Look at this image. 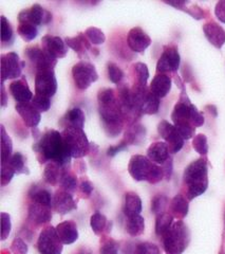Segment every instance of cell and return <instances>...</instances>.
Masks as SVG:
<instances>
[{
    "instance_id": "obj_26",
    "label": "cell",
    "mask_w": 225,
    "mask_h": 254,
    "mask_svg": "<svg viewBox=\"0 0 225 254\" xmlns=\"http://www.w3.org/2000/svg\"><path fill=\"white\" fill-rule=\"evenodd\" d=\"M142 200L138 194L128 192L125 196V215L127 217L133 215H140L142 212Z\"/></svg>"
},
{
    "instance_id": "obj_35",
    "label": "cell",
    "mask_w": 225,
    "mask_h": 254,
    "mask_svg": "<svg viewBox=\"0 0 225 254\" xmlns=\"http://www.w3.org/2000/svg\"><path fill=\"white\" fill-rule=\"evenodd\" d=\"M173 224V217L170 214L163 213L158 215L156 221V233L159 236H163Z\"/></svg>"
},
{
    "instance_id": "obj_18",
    "label": "cell",
    "mask_w": 225,
    "mask_h": 254,
    "mask_svg": "<svg viewBox=\"0 0 225 254\" xmlns=\"http://www.w3.org/2000/svg\"><path fill=\"white\" fill-rule=\"evenodd\" d=\"M15 108L27 126L36 128L40 120H42V113L38 111L31 102L23 103V104H16Z\"/></svg>"
},
{
    "instance_id": "obj_11",
    "label": "cell",
    "mask_w": 225,
    "mask_h": 254,
    "mask_svg": "<svg viewBox=\"0 0 225 254\" xmlns=\"http://www.w3.org/2000/svg\"><path fill=\"white\" fill-rule=\"evenodd\" d=\"M52 13L44 9V7L38 3L33 4L30 9L21 11L18 15L19 23L27 22L36 27L48 25V23L52 21Z\"/></svg>"
},
{
    "instance_id": "obj_14",
    "label": "cell",
    "mask_w": 225,
    "mask_h": 254,
    "mask_svg": "<svg viewBox=\"0 0 225 254\" xmlns=\"http://www.w3.org/2000/svg\"><path fill=\"white\" fill-rule=\"evenodd\" d=\"M154 164L155 163L150 161L148 157L135 155L130 159L129 165H128V172L136 181H147Z\"/></svg>"
},
{
    "instance_id": "obj_12",
    "label": "cell",
    "mask_w": 225,
    "mask_h": 254,
    "mask_svg": "<svg viewBox=\"0 0 225 254\" xmlns=\"http://www.w3.org/2000/svg\"><path fill=\"white\" fill-rule=\"evenodd\" d=\"M158 131L160 136L162 137L165 141L166 144L169 148V152L171 154H176L182 149L184 146V140L183 137L175 128V126L170 124L167 121H161L158 126Z\"/></svg>"
},
{
    "instance_id": "obj_44",
    "label": "cell",
    "mask_w": 225,
    "mask_h": 254,
    "mask_svg": "<svg viewBox=\"0 0 225 254\" xmlns=\"http://www.w3.org/2000/svg\"><path fill=\"white\" fill-rule=\"evenodd\" d=\"M192 146L200 155H206L208 153V144L205 134H197L194 140H192Z\"/></svg>"
},
{
    "instance_id": "obj_20",
    "label": "cell",
    "mask_w": 225,
    "mask_h": 254,
    "mask_svg": "<svg viewBox=\"0 0 225 254\" xmlns=\"http://www.w3.org/2000/svg\"><path fill=\"white\" fill-rule=\"evenodd\" d=\"M53 206L55 211L61 214V215H65V214H68L77 208L76 202L73 199V196L65 190H58V192L54 195Z\"/></svg>"
},
{
    "instance_id": "obj_37",
    "label": "cell",
    "mask_w": 225,
    "mask_h": 254,
    "mask_svg": "<svg viewBox=\"0 0 225 254\" xmlns=\"http://www.w3.org/2000/svg\"><path fill=\"white\" fill-rule=\"evenodd\" d=\"M17 31H18V34L20 35V37L26 42L33 41V39L36 38V36L38 34L37 27L34 25H31V23H27V22L19 23Z\"/></svg>"
},
{
    "instance_id": "obj_9",
    "label": "cell",
    "mask_w": 225,
    "mask_h": 254,
    "mask_svg": "<svg viewBox=\"0 0 225 254\" xmlns=\"http://www.w3.org/2000/svg\"><path fill=\"white\" fill-rule=\"evenodd\" d=\"M37 248L40 254H61L63 244L56 232V228L47 227L40 232Z\"/></svg>"
},
{
    "instance_id": "obj_40",
    "label": "cell",
    "mask_w": 225,
    "mask_h": 254,
    "mask_svg": "<svg viewBox=\"0 0 225 254\" xmlns=\"http://www.w3.org/2000/svg\"><path fill=\"white\" fill-rule=\"evenodd\" d=\"M59 184L62 190H67L69 193H72L74 192L77 188V179L73 174L69 173L68 171H63Z\"/></svg>"
},
{
    "instance_id": "obj_29",
    "label": "cell",
    "mask_w": 225,
    "mask_h": 254,
    "mask_svg": "<svg viewBox=\"0 0 225 254\" xmlns=\"http://www.w3.org/2000/svg\"><path fill=\"white\" fill-rule=\"evenodd\" d=\"M66 44L68 47L72 48L79 57H82V54L86 53V50L91 49V46L88 42V38L85 34L79 33L75 37H67L66 38Z\"/></svg>"
},
{
    "instance_id": "obj_31",
    "label": "cell",
    "mask_w": 225,
    "mask_h": 254,
    "mask_svg": "<svg viewBox=\"0 0 225 254\" xmlns=\"http://www.w3.org/2000/svg\"><path fill=\"white\" fill-rule=\"evenodd\" d=\"M63 168L60 166L58 163L56 162H48L45 172H44V176L46 181L50 185H56L57 182L60 181V178L62 176L63 173Z\"/></svg>"
},
{
    "instance_id": "obj_24",
    "label": "cell",
    "mask_w": 225,
    "mask_h": 254,
    "mask_svg": "<svg viewBox=\"0 0 225 254\" xmlns=\"http://www.w3.org/2000/svg\"><path fill=\"white\" fill-rule=\"evenodd\" d=\"M149 89L159 99L165 98L171 89V78L167 74L159 73L152 79Z\"/></svg>"
},
{
    "instance_id": "obj_32",
    "label": "cell",
    "mask_w": 225,
    "mask_h": 254,
    "mask_svg": "<svg viewBox=\"0 0 225 254\" xmlns=\"http://www.w3.org/2000/svg\"><path fill=\"white\" fill-rule=\"evenodd\" d=\"M146 130L144 126L140 124H135L126 132V139L125 141L130 144H140V143L145 139Z\"/></svg>"
},
{
    "instance_id": "obj_59",
    "label": "cell",
    "mask_w": 225,
    "mask_h": 254,
    "mask_svg": "<svg viewBox=\"0 0 225 254\" xmlns=\"http://www.w3.org/2000/svg\"><path fill=\"white\" fill-rule=\"evenodd\" d=\"M77 254H91V253L87 250H82V251H79Z\"/></svg>"
},
{
    "instance_id": "obj_48",
    "label": "cell",
    "mask_w": 225,
    "mask_h": 254,
    "mask_svg": "<svg viewBox=\"0 0 225 254\" xmlns=\"http://www.w3.org/2000/svg\"><path fill=\"white\" fill-rule=\"evenodd\" d=\"M164 177V171H163V168H161V166L159 164H154V166H152V170L150 172V175L148 177V182L149 184H158V182H160L161 180L163 179Z\"/></svg>"
},
{
    "instance_id": "obj_60",
    "label": "cell",
    "mask_w": 225,
    "mask_h": 254,
    "mask_svg": "<svg viewBox=\"0 0 225 254\" xmlns=\"http://www.w3.org/2000/svg\"><path fill=\"white\" fill-rule=\"evenodd\" d=\"M221 254H223V253H221Z\"/></svg>"
},
{
    "instance_id": "obj_6",
    "label": "cell",
    "mask_w": 225,
    "mask_h": 254,
    "mask_svg": "<svg viewBox=\"0 0 225 254\" xmlns=\"http://www.w3.org/2000/svg\"><path fill=\"white\" fill-rule=\"evenodd\" d=\"M190 106L189 102L180 101L173 108L171 119L175 128L178 129L184 140H189L194 137L196 127L192 125L190 119Z\"/></svg>"
},
{
    "instance_id": "obj_8",
    "label": "cell",
    "mask_w": 225,
    "mask_h": 254,
    "mask_svg": "<svg viewBox=\"0 0 225 254\" xmlns=\"http://www.w3.org/2000/svg\"><path fill=\"white\" fill-rule=\"evenodd\" d=\"M57 91V81L53 66L40 67L35 70V93L48 98L54 97Z\"/></svg>"
},
{
    "instance_id": "obj_58",
    "label": "cell",
    "mask_w": 225,
    "mask_h": 254,
    "mask_svg": "<svg viewBox=\"0 0 225 254\" xmlns=\"http://www.w3.org/2000/svg\"><path fill=\"white\" fill-rule=\"evenodd\" d=\"M1 95H2V99H1V105L2 107H5L6 106V93H5V90H4V83H2L1 85Z\"/></svg>"
},
{
    "instance_id": "obj_10",
    "label": "cell",
    "mask_w": 225,
    "mask_h": 254,
    "mask_svg": "<svg viewBox=\"0 0 225 254\" xmlns=\"http://www.w3.org/2000/svg\"><path fill=\"white\" fill-rule=\"evenodd\" d=\"M72 76H73L75 86L80 90L88 89L92 83L99 79L95 67L87 62H79L74 65L72 68Z\"/></svg>"
},
{
    "instance_id": "obj_15",
    "label": "cell",
    "mask_w": 225,
    "mask_h": 254,
    "mask_svg": "<svg viewBox=\"0 0 225 254\" xmlns=\"http://www.w3.org/2000/svg\"><path fill=\"white\" fill-rule=\"evenodd\" d=\"M181 63V58L178 49L175 47H166L161 58L157 64V71L159 73L174 72L179 69Z\"/></svg>"
},
{
    "instance_id": "obj_57",
    "label": "cell",
    "mask_w": 225,
    "mask_h": 254,
    "mask_svg": "<svg viewBox=\"0 0 225 254\" xmlns=\"http://www.w3.org/2000/svg\"><path fill=\"white\" fill-rule=\"evenodd\" d=\"M164 165H165V168H163L164 176H165L167 179H169L170 175H171V169H172V163H171L170 159H168V160L164 163Z\"/></svg>"
},
{
    "instance_id": "obj_33",
    "label": "cell",
    "mask_w": 225,
    "mask_h": 254,
    "mask_svg": "<svg viewBox=\"0 0 225 254\" xmlns=\"http://www.w3.org/2000/svg\"><path fill=\"white\" fill-rule=\"evenodd\" d=\"M10 168L13 170L15 174H28V168L26 165V159L20 153H15L12 155V157L5 162Z\"/></svg>"
},
{
    "instance_id": "obj_41",
    "label": "cell",
    "mask_w": 225,
    "mask_h": 254,
    "mask_svg": "<svg viewBox=\"0 0 225 254\" xmlns=\"http://www.w3.org/2000/svg\"><path fill=\"white\" fill-rule=\"evenodd\" d=\"M85 35L88 38V41L93 45H102L106 41V36L104 34V32L94 27L88 28L85 32Z\"/></svg>"
},
{
    "instance_id": "obj_34",
    "label": "cell",
    "mask_w": 225,
    "mask_h": 254,
    "mask_svg": "<svg viewBox=\"0 0 225 254\" xmlns=\"http://www.w3.org/2000/svg\"><path fill=\"white\" fill-rule=\"evenodd\" d=\"M170 209L175 216L185 217L188 213V202L182 195H176L170 204Z\"/></svg>"
},
{
    "instance_id": "obj_19",
    "label": "cell",
    "mask_w": 225,
    "mask_h": 254,
    "mask_svg": "<svg viewBox=\"0 0 225 254\" xmlns=\"http://www.w3.org/2000/svg\"><path fill=\"white\" fill-rule=\"evenodd\" d=\"M10 92L13 95L17 104H23V103H30L33 100V93L29 88V85L25 78L15 79L10 84Z\"/></svg>"
},
{
    "instance_id": "obj_39",
    "label": "cell",
    "mask_w": 225,
    "mask_h": 254,
    "mask_svg": "<svg viewBox=\"0 0 225 254\" xmlns=\"http://www.w3.org/2000/svg\"><path fill=\"white\" fill-rule=\"evenodd\" d=\"M90 225H91V228L95 234H101L106 228L107 218L101 212H95L91 216Z\"/></svg>"
},
{
    "instance_id": "obj_46",
    "label": "cell",
    "mask_w": 225,
    "mask_h": 254,
    "mask_svg": "<svg viewBox=\"0 0 225 254\" xmlns=\"http://www.w3.org/2000/svg\"><path fill=\"white\" fill-rule=\"evenodd\" d=\"M134 254H161L157 245L151 243H142L135 247Z\"/></svg>"
},
{
    "instance_id": "obj_54",
    "label": "cell",
    "mask_w": 225,
    "mask_h": 254,
    "mask_svg": "<svg viewBox=\"0 0 225 254\" xmlns=\"http://www.w3.org/2000/svg\"><path fill=\"white\" fill-rule=\"evenodd\" d=\"M215 14L221 22L225 23V0H221L218 3L216 4Z\"/></svg>"
},
{
    "instance_id": "obj_23",
    "label": "cell",
    "mask_w": 225,
    "mask_h": 254,
    "mask_svg": "<svg viewBox=\"0 0 225 254\" xmlns=\"http://www.w3.org/2000/svg\"><path fill=\"white\" fill-rule=\"evenodd\" d=\"M29 219L36 225H45L52 219V208L33 202L29 208Z\"/></svg>"
},
{
    "instance_id": "obj_52",
    "label": "cell",
    "mask_w": 225,
    "mask_h": 254,
    "mask_svg": "<svg viewBox=\"0 0 225 254\" xmlns=\"http://www.w3.org/2000/svg\"><path fill=\"white\" fill-rule=\"evenodd\" d=\"M100 252L101 254H118V246L114 241H108L103 244Z\"/></svg>"
},
{
    "instance_id": "obj_25",
    "label": "cell",
    "mask_w": 225,
    "mask_h": 254,
    "mask_svg": "<svg viewBox=\"0 0 225 254\" xmlns=\"http://www.w3.org/2000/svg\"><path fill=\"white\" fill-rule=\"evenodd\" d=\"M169 148L165 142H155L147 150V157L156 164H164L169 159Z\"/></svg>"
},
{
    "instance_id": "obj_50",
    "label": "cell",
    "mask_w": 225,
    "mask_h": 254,
    "mask_svg": "<svg viewBox=\"0 0 225 254\" xmlns=\"http://www.w3.org/2000/svg\"><path fill=\"white\" fill-rule=\"evenodd\" d=\"M190 119H191V123L195 127H200L204 124V117L203 115L200 113V111L197 109L195 105L190 106Z\"/></svg>"
},
{
    "instance_id": "obj_56",
    "label": "cell",
    "mask_w": 225,
    "mask_h": 254,
    "mask_svg": "<svg viewBox=\"0 0 225 254\" xmlns=\"http://www.w3.org/2000/svg\"><path fill=\"white\" fill-rule=\"evenodd\" d=\"M79 188H80V190H82V192L84 194H86L87 196H90L92 194V192H93V189H94L93 185L91 184L90 181H88V180L83 181L82 184H80Z\"/></svg>"
},
{
    "instance_id": "obj_21",
    "label": "cell",
    "mask_w": 225,
    "mask_h": 254,
    "mask_svg": "<svg viewBox=\"0 0 225 254\" xmlns=\"http://www.w3.org/2000/svg\"><path fill=\"white\" fill-rule=\"evenodd\" d=\"M203 31L206 38L214 47L221 49L225 44V31L215 21H210L203 26Z\"/></svg>"
},
{
    "instance_id": "obj_3",
    "label": "cell",
    "mask_w": 225,
    "mask_h": 254,
    "mask_svg": "<svg viewBox=\"0 0 225 254\" xmlns=\"http://www.w3.org/2000/svg\"><path fill=\"white\" fill-rule=\"evenodd\" d=\"M207 163L204 159L191 162L184 172V182L187 186V198L189 200L195 199L205 193L208 188Z\"/></svg>"
},
{
    "instance_id": "obj_5",
    "label": "cell",
    "mask_w": 225,
    "mask_h": 254,
    "mask_svg": "<svg viewBox=\"0 0 225 254\" xmlns=\"http://www.w3.org/2000/svg\"><path fill=\"white\" fill-rule=\"evenodd\" d=\"M63 143L72 158H83L90 149V143L84 129L76 127H66L61 132Z\"/></svg>"
},
{
    "instance_id": "obj_28",
    "label": "cell",
    "mask_w": 225,
    "mask_h": 254,
    "mask_svg": "<svg viewBox=\"0 0 225 254\" xmlns=\"http://www.w3.org/2000/svg\"><path fill=\"white\" fill-rule=\"evenodd\" d=\"M29 196L33 202L47 206H53V197L47 189L33 187L29 192Z\"/></svg>"
},
{
    "instance_id": "obj_38",
    "label": "cell",
    "mask_w": 225,
    "mask_h": 254,
    "mask_svg": "<svg viewBox=\"0 0 225 254\" xmlns=\"http://www.w3.org/2000/svg\"><path fill=\"white\" fill-rule=\"evenodd\" d=\"M133 69L136 76V85L146 86L149 78V70L146 64H143V63L135 64L133 66Z\"/></svg>"
},
{
    "instance_id": "obj_36",
    "label": "cell",
    "mask_w": 225,
    "mask_h": 254,
    "mask_svg": "<svg viewBox=\"0 0 225 254\" xmlns=\"http://www.w3.org/2000/svg\"><path fill=\"white\" fill-rule=\"evenodd\" d=\"M13 142L9 134L6 133L5 128L1 126V163H5L12 157Z\"/></svg>"
},
{
    "instance_id": "obj_45",
    "label": "cell",
    "mask_w": 225,
    "mask_h": 254,
    "mask_svg": "<svg viewBox=\"0 0 225 254\" xmlns=\"http://www.w3.org/2000/svg\"><path fill=\"white\" fill-rule=\"evenodd\" d=\"M13 29L10 21L4 16H1V42L10 43L13 39Z\"/></svg>"
},
{
    "instance_id": "obj_42",
    "label": "cell",
    "mask_w": 225,
    "mask_h": 254,
    "mask_svg": "<svg viewBox=\"0 0 225 254\" xmlns=\"http://www.w3.org/2000/svg\"><path fill=\"white\" fill-rule=\"evenodd\" d=\"M31 103L38 111H40V113H46V111L49 110L51 107V98L35 93Z\"/></svg>"
},
{
    "instance_id": "obj_16",
    "label": "cell",
    "mask_w": 225,
    "mask_h": 254,
    "mask_svg": "<svg viewBox=\"0 0 225 254\" xmlns=\"http://www.w3.org/2000/svg\"><path fill=\"white\" fill-rule=\"evenodd\" d=\"M42 45L43 50L55 61L65 58L68 53L67 44L59 36L46 35L42 39Z\"/></svg>"
},
{
    "instance_id": "obj_51",
    "label": "cell",
    "mask_w": 225,
    "mask_h": 254,
    "mask_svg": "<svg viewBox=\"0 0 225 254\" xmlns=\"http://www.w3.org/2000/svg\"><path fill=\"white\" fill-rule=\"evenodd\" d=\"M16 175L9 165L1 163V186L9 185L12 178Z\"/></svg>"
},
{
    "instance_id": "obj_2",
    "label": "cell",
    "mask_w": 225,
    "mask_h": 254,
    "mask_svg": "<svg viewBox=\"0 0 225 254\" xmlns=\"http://www.w3.org/2000/svg\"><path fill=\"white\" fill-rule=\"evenodd\" d=\"M40 162H56L62 168L71 161V155L63 143L61 132L57 130H48L33 145Z\"/></svg>"
},
{
    "instance_id": "obj_53",
    "label": "cell",
    "mask_w": 225,
    "mask_h": 254,
    "mask_svg": "<svg viewBox=\"0 0 225 254\" xmlns=\"http://www.w3.org/2000/svg\"><path fill=\"white\" fill-rule=\"evenodd\" d=\"M12 249L14 252L19 254H27L28 253V245L23 242L21 238H15L12 243Z\"/></svg>"
},
{
    "instance_id": "obj_4",
    "label": "cell",
    "mask_w": 225,
    "mask_h": 254,
    "mask_svg": "<svg viewBox=\"0 0 225 254\" xmlns=\"http://www.w3.org/2000/svg\"><path fill=\"white\" fill-rule=\"evenodd\" d=\"M164 249L167 254H182L189 244V230L183 221L172 224L169 230L162 236Z\"/></svg>"
},
{
    "instance_id": "obj_22",
    "label": "cell",
    "mask_w": 225,
    "mask_h": 254,
    "mask_svg": "<svg viewBox=\"0 0 225 254\" xmlns=\"http://www.w3.org/2000/svg\"><path fill=\"white\" fill-rule=\"evenodd\" d=\"M56 232L63 245H71L77 241L78 230L74 221L66 220L56 226Z\"/></svg>"
},
{
    "instance_id": "obj_43",
    "label": "cell",
    "mask_w": 225,
    "mask_h": 254,
    "mask_svg": "<svg viewBox=\"0 0 225 254\" xmlns=\"http://www.w3.org/2000/svg\"><path fill=\"white\" fill-rule=\"evenodd\" d=\"M108 76L110 81L113 84H119L122 82V79L124 78L125 74L123 72V70L120 69L116 64L114 63H109L108 64Z\"/></svg>"
},
{
    "instance_id": "obj_1",
    "label": "cell",
    "mask_w": 225,
    "mask_h": 254,
    "mask_svg": "<svg viewBox=\"0 0 225 254\" xmlns=\"http://www.w3.org/2000/svg\"><path fill=\"white\" fill-rule=\"evenodd\" d=\"M98 101L104 128L109 136H117L122 132L125 118L115 91L111 88L101 90L98 94Z\"/></svg>"
},
{
    "instance_id": "obj_17",
    "label": "cell",
    "mask_w": 225,
    "mask_h": 254,
    "mask_svg": "<svg viewBox=\"0 0 225 254\" xmlns=\"http://www.w3.org/2000/svg\"><path fill=\"white\" fill-rule=\"evenodd\" d=\"M127 44L133 52L142 53L151 45V38L140 27H135L128 32Z\"/></svg>"
},
{
    "instance_id": "obj_49",
    "label": "cell",
    "mask_w": 225,
    "mask_h": 254,
    "mask_svg": "<svg viewBox=\"0 0 225 254\" xmlns=\"http://www.w3.org/2000/svg\"><path fill=\"white\" fill-rule=\"evenodd\" d=\"M1 240L4 241L5 238L11 233V216L7 213H1Z\"/></svg>"
},
{
    "instance_id": "obj_27",
    "label": "cell",
    "mask_w": 225,
    "mask_h": 254,
    "mask_svg": "<svg viewBox=\"0 0 225 254\" xmlns=\"http://www.w3.org/2000/svg\"><path fill=\"white\" fill-rule=\"evenodd\" d=\"M63 122L66 123V127H76V128H84L85 125V114L80 108L70 109L66 116L62 118Z\"/></svg>"
},
{
    "instance_id": "obj_55",
    "label": "cell",
    "mask_w": 225,
    "mask_h": 254,
    "mask_svg": "<svg viewBox=\"0 0 225 254\" xmlns=\"http://www.w3.org/2000/svg\"><path fill=\"white\" fill-rule=\"evenodd\" d=\"M127 144L128 143L124 140L119 143V144L115 145V146H110L107 150V155L109 157H114L115 155H117L119 152H122V150L127 148Z\"/></svg>"
},
{
    "instance_id": "obj_13",
    "label": "cell",
    "mask_w": 225,
    "mask_h": 254,
    "mask_svg": "<svg viewBox=\"0 0 225 254\" xmlns=\"http://www.w3.org/2000/svg\"><path fill=\"white\" fill-rule=\"evenodd\" d=\"M25 62L19 59V55L15 52H9L1 55V76L2 83L5 79L17 78L21 75Z\"/></svg>"
},
{
    "instance_id": "obj_30",
    "label": "cell",
    "mask_w": 225,
    "mask_h": 254,
    "mask_svg": "<svg viewBox=\"0 0 225 254\" xmlns=\"http://www.w3.org/2000/svg\"><path fill=\"white\" fill-rule=\"evenodd\" d=\"M126 231L131 236H139L144 233L145 231V219L141 216V214L127 217Z\"/></svg>"
},
{
    "instance_id": "obj_7",
    "label": "cell",
    "mask_w": 225,
    "mask_h": 254,
    "mask_svg": "<svg viewBox=\"0 0 225 254\" xmlns=\"http://www.w3.org/2000/svg\"><path fill=\"white\" fill-rule=\"evenodd\" d=\"M134 104L142 115H156L160 108V99L150 91L147 86L134 85L131 89Z\"/></svg>"
},
{
    "instance_id": "obj_47",
    "label": "cell",
    "mask_w": 225,
    "mask_h": 254,
    "mask_svg": "<svg viewBox=\"0 0 225 254\" xmlns=\"http://www.w3.org/2000/svg\"><path fill=\"white\" fill-rule=\"evenodd\" d=\"M166 203H167V198L165 196L160 195V196L155 197L154 200H152V204H151L152 212L157 214V215H161V214H163Z\"/></svg>"
}]
</instances>
